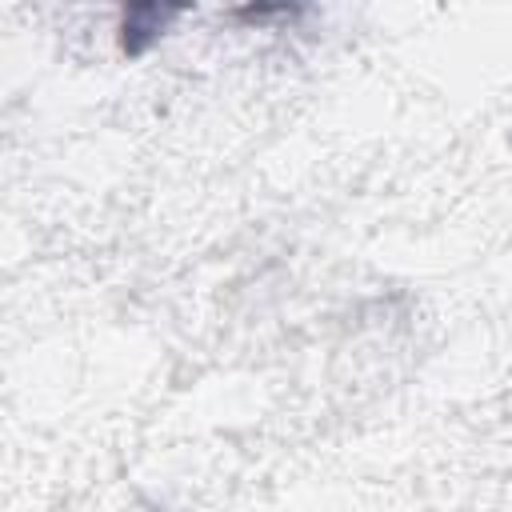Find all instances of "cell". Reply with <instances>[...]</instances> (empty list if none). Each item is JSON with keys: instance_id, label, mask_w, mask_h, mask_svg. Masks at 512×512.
Instances as JSON below:
<instances>
[{"instance_id": "obj_1", "label": "cell", "mask_w": 512, "mask_h": 512, "mask_svg": "<svg viewBox=\"0 0 512 512\" xmlns=\"http://www.w3.org/2000/svg\"><path fill=\"white\" fill-rule=\"evenodd\" d=\"M180 12L184 8H176V4H132V8H124V20H120L124 52L128 56H140Z\"/></svg>"}]
</instances>
